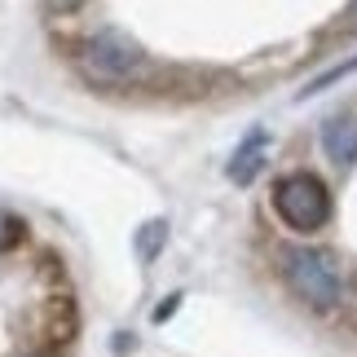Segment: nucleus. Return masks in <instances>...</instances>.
Listing matches in <instances>:
<instances>
[{"instance_id":"nucleus-1","label":"nucleus","mask_w":357,"mask_h":357,"mask_svg":"<svg viewBox=\"0 0 357 357\" xmlns=\"http://www.w3.org/2000/svg\"><path fill=\"white\" fill-rule=\"evenodd\" d=\"M278 273L291 291L313 309H335L340 296H344V278H340V265L331 252H318V247H282L278 252Z\"/></svg>"},{"instance_id":"nucleus-2","label":"nucleus","mask_w":357,"mask_h":357,"mask_svg":"<svg viewBox=\"0 0 357 357\" xmlns=\"http://www.w3.org/2000/svg\"><path fill=\"white\" fill-rule=\"evenodd\" d=\"M273 212L296 234H318L331 221V190L313 172H291L273 185Z\"/></svg>"},{"instance_id":"nucleus-3","label":"nucleus","mask_w":357,"mask_h":357,"mask_svg":"<svg viewBox=\"0 0 357 357\" xmlns=\"http://www.w3.org/2000/svg\"><path fill=\"white\" fill-rule=\"evenodd\" d=\"M84 66L102 79H132V75L146 71V49L132 36L106 26V31H98L84 45Z\"/></svg>"},{"instance_id":"nucleus-4","label":"nucleus","mask_w":357,"mask_h":357,"mask_svg":"<svg viewBox=\"0 0 357 357\" xmlns=\"http://www.w3.org/2000/svg\"><path fill=\"white\" fill-rule=\"evenodd\" d=\"M75 326H79V318H75V305L66 296H53V300H45V305L36 309V357H49V353H58L66 340L75 335Z\"/></svg>"},{"instance_id":"nucleus-5","label":"nucleus","mask_w":357,"mask_h":357,"mask_svg":"<svg viewBox=\"0 0 357 357\" xmlns=\"http://www.w3.org/2000/svg\"><path fill=\"white\" fill-rule=\"evenodd\" d=\"M322 150L326 159L340 163V168H353L357 163V119L353 115H335L322 123Z\"/></svg>"},{"instance_id":"nucleus-6","label":"nucleus","mask_w":357,"mask_h":357,"mask_svg":"<svg viewBox=\"0 0 357 357\" xmlns=\"http://www.w3.org/2000/svg\"><path fill=\"white\" fill-rule=\"evenodd\" d=\"M260 168H265V132H252V137L243 142V150L234 155V163H229V181H234V185H247Z\"/></svg>"},{"instance_id":"nucleus-7","label":"nucleus","mask_w":357,"mask_h":357,"mask_svg":"<svg viewBox=\"0 0 357 357\" xmlns=\"http://www.w3.org/2000/svg\"><path fill=\"white\" fill-rule=\"evenodd\" d=\"M357 71V53H353V58L349 62H335L331 66V71H322V75H313L309 79V84H305V93H300V98H318V93H326V89H331V84H340V79H349Z\"/></svg>"},{"instance_id":"nucleus-8","label":"nucleus","mask_w":357,"mask_h":357,"mask_svg":"<svg viewBox=\"0 0 357 357\" xmlns=\"http://www.w3.org/2000/svg\"><path fill=\"white\" fill-rule=\"evenodd\" d=\"M163 243H168V225L150 221V225H142V234H137V252H142V260H155V252Z\"/></svg>"},{"instance_id":"nucleus-9","label":"nucleus","mask_w":357,"mask_h":357,"mask_svg":"<svg viewBox=\"0 0 357 357\" xmlns=\"http://www.w3.org/2000/svg\"><path fill=\"white\" fill-rule=\"evenodd\" d=\"M18 238H22V221H13V216L0 212V252H9Z\"/></svg>"},{"instance_id":"nucleus-10","label":"nucleus","mask_w":357,"mask_h":357,"mask_svg":"<svg viewBox=\"0 0 357 357\" xmlns=\"http://www.w3.org/2000/svg\"><path fill=\"white\" fill-rule=\"evenodd\" d=\"M335 36H340V40H344V36H357V0H353V5H349L344 13H340V22H335Z\"/></svg>"},{"instance_id":"nucleus-11","label":"nucleus","mask_w":357,"mask_h":357,"mask_svg":"<svg viewBox=\"0 0 357 357\" xmlns=\"http://www.w3.org/2000/svg\"><path fill=\"white\" fill-rule=\"evenodd\" d=\"M53 5H58V9H75L79 0H53Z\"/></svg>"}]
</instances>
